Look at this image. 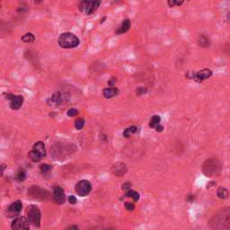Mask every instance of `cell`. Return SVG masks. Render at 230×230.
I'll return each instance as SVG.
<instances>
[{
  "label": "cell",
  "mask_w": 230,
  "mask_h": 230,
  "mask_svg": "<svg viewBox=\"0 0 230 230\" xmlns=\"http://www.w3.org/2000/svg\"><path fill=\"white\" fill-rule=\"evenodd\" d=\"M6 97H7V99H8L10 101V103H9L10 108L12 110H15V111L19 110L21 108V106L23 105L24 101V96H22V95H15L13 93H6Z\"/></svg>",
  "instance_id": "obj_6"
},
{
  "label": "cell",
  "mask_w": 230,
  "mask_h": 230,
  "mask_svg": "<svg viewBox=\"0 0 230 230\" xmlns=\"http://www.w3.org/2000/svg\"><path fill=\"white\" fill-rule=\"evenodd\" d=\"M138 131V128L136 126H131L130 128H127L124 131H123V137L126 139L131 138L133 134L137 133Z\"/></svg>",
  "instance_id": "obj_19"
},
{
  "label": "cell",
  "mask_w": 230,
  "mask_h": 230,
  "mask_svg": "<svg viewBox=\"0 0 230 230\" xmlns=\"http://www.w3.org/2000/svg\"><path fill=\"white\" fill-rule=\"evenodd\" d=\"M111 172L114 175L116 176H122L127 172V166L124 163H116L114 164L111 167Z\"/></svg>",
  "instance_id": "obj_13"
},
{
  "label": "cell",
  "mask_w": 230,
  "mask_h": 230,
  "mask_svg": "<svg viewBox=\"0 0 230 230\" xmlns=\"http://www.w3.org/2000/svg\"><path fill=\"white\" fill-rule=\"evenodd\" d=\"M6 167H7V165H6L5 164H2V165H1V175H3V174H4V171H5Z\"/></svg>",
  "instance_id": "obj_35"
},
{
  "label": "cell",
  "mask_w": 230,
  "mask_h": 230,
  "mask_svg": "<svg viewBox=\"0 0 230 230\" xmlns=\"http://www.w3.org/2000/svg\"><path fill=\"white\" fill-rule=\"evenodd\" d=\"M115 83H116V77H111L108 81V85L109 86H114L115 85Z\"/></svg>",
  "instance_id": "obj_32"
},
{
  "label": "cell",
  "mask_w": 230,
  "mask_h": 230,
  "mask_svg": "<svg viewBox=\"0 0 230 230\" xmlns=\"http://www.w3.org/2000/svg\"><path fill=\"white\" fill-rule=\"evenodd\" d=\"M23 208V203L21 200H16L7 208V213L9 217H16L20 214Z\"/></svg>",
  "instance_id": "obj_10"
},
{
  "label": "cell",
  "mask_w": 230,
  "mask_h": 230,
  "mask_svg": "<svg viewBox=\"0 0 230 230\" xmlns=\"http://www.w3.org/2000/svg\"><path fill=\"white\" fill-rule=\"evenodd\" d=\"M131 25V20H130V19H125V20L122 23V24L119 26V28L116 30L115 33H116V34H122V33H127V32L130 30Z\"/></svg>",
  "instance_id": "obj_15"
},
{
  "label": "cell",
  "mask_w": 230,
  "mask_h": 230,
  "mask_svg": "<svg viewBox=\"0 0 230 230\" xmlns=\"http://www.w3.org/2000/svg\"><path fill=\"white\" fill-rule=\"evenodd\" d=\"M40 169L42 173H47V172H50L52 169V166L50 165H48V164H42L40 165Z\"/></svg>",
  "instance_id": "obj_27"
},
{
  "label": "cell",
  "mask_w": 230,
  "mask_h": 230,
  "mask_svg": "<svg viewBox=\"0 0 230 230\" xmlns=\"http://www.w3.org/2000/svg\"><path fill=\"white\" fill-rule=\"evenodd\" d=\"M193 200H194V196H193V195H191V194H190V195L188 196V198H187V200H188V201H190V202H191Z\"/></svg>",
  "instance_id": "obj_36"
},
{
  "label": "cell",
  "mask_w": 230,
  "mask_h": 230,
  "mask_svg": "<svg viewBox=\"0 0 230 230\" xmlns=\"http://www.w3.org/2000/svg\"><path fill=\"white\" fill-rule=\"evenodd\" d=\"M41 218L42 214L38 207L35 205H32L28 209V219L31 224H33L34 226L39 227L41 225Z\"/></svg>",
  "instance_id": "obj_3"
},
{
  "label": "cell",
  "mask_w": 230,
  "mask_h": 230,
  "mask_svg": "<svg viewBox=\"0 0 230 230\" xmlns=\"http://www.w3.org/2000/svg\"><path fill=\"white\" fill-rule=\"evenodd\" d=\"M118 93H119V89L114 86L106 87L102 90V94L107 99H111L114 96H116L118 95Z\"/></svg>",
  "instance_id": "obj_14"
},
{
  "label": "cell",
  "mask_w": 230,
  "mask_h": 230,
  "mask_svg": "<svg viewBox=\"0 0 230 230\" xmlns=\"http://www.w3.org/2000/svg\"><path fill=\"white\" fill-rule=\"evenodd\" d=\"M85 124V120L82 119V118H79V119L76 120V122H75V128H76L77 131H80V130H82V129L84 128Z\"/></svg>",
  "instance_id": "obj_25"
},
{
  "label": "cell",
  "mask_w": 230,
  "mask_h": 230,
  "mask_svg": "<svg viewBox=\"0 0 230 230\" xmlns=\"http://www.w3.org/2000/svg\"><path fill=\"white\" fill-rule=\"evenodd\" d=\"M106 19H107V17H106V16H104V17H102V20H101V21H100V24H103V23H104V21H105V20H106Z\"/></svg>",
  "instance_id": "obj_38"
},
{
  "label": "cell",
  "mask_w": 230,
  "mask_h": 230,
  "mask_svg": "<svg viewBox=\"0 0 230 230\" xmlns=\"http://www.w3.org/2000/svg\"><path fill=\"white\" fill-rule=\"evenodd\" d=\"M218 171H219V164L215 159L208 160L203 165V172H204V174L207 176H212L217 173H218Z\"/></svg>",
  "instance_id": "obj_4"
},
{
  "label": "cell",
  "mask_w": 230,
  "mask_h": 230,
  "mask_svg": "<svg viewBox=\"0 0 230 230\" xmlns=\"http://www.w3.org/2000/svg\"><path fill=\"white\" fill-rule=\"evenodd\" d=\"M131 186V183H126L122 184V190H126V191H128V190H130Z\"/></svg>",
  "instance_id": "obj_33"
},
{
  "label": "cell",
  "mask_w": 230,
  "mask_h": 230,
  "mask_svg": "<svg viewBox=\"0 0 230 230\" xmlns=\"http://www.w3.org/2000/svg\"><path fill=\"white\" fill-rule=\"evenodd\" d=\"M36 1H37V2H40V1H41V0H35V2H36Z\"/></svg>",
  "instance_id": "obj_40"
},
{
  "label": "cell",
  "mask_w": 230,
  "mask_h": 230,
  "mask_svg": "<svg viewBox=\"0 0 230 230\" xmlns=\"http://www.w3.org/2000/svg\"><path fill=\"white\" fill-rule=\"evenodd\" d=\"M68 202H69L70 204H72V205H75V204L77 202V200H76V198L74 195H70V196L68 198Z\"/></svg>",
  "instance_id": "obj_31"
},
{
  "label": "cell",
  "mask_w": 230,
  "mask_h": 230,
  "mask_svg": "<svg viewBox=\"0 0 230 230\" xmlns=\"http://www.w3.org/2000/svg\"><path fill=\"white\" fill-rule=\"evenodd\" d=\"M160 122H161V117L159 115H154L149 122V127L156 129V127L160 124Z\"/></svg>",
  "instance_id": "obj_20"
},
{
  "label": "cell",
  "mask_w": 230,
  "mask_h": 230,
  "mask_svg": "<svg viewBox=\"0 0 230 230\" xmlns=\"http://www.w3.org/2000/svg\"><path fill=\"white\" fill-rule=\"evenodd\" d=\"M185 0H167L168 6L170 7H180L183 4V2Z\"/></svg>",
  "instance_id": "obj_24"
},
{
  "label": "cell",
  "mask_w": 230,
  "mask_h": 230,
  "mask_svg": "<svg viewBox=\"0 0 230 230\" xmlns=\"http://www.w3.org/2000/svg\"><path fill=\"white\" fill-rule=\"evenodd\" d=\"M75 191L79 196L85 197V196L88 195L90 193V191H92V184L87 180H82L76 184Z\"/></svg>",
  "instance_id": "obj_5"
},
{
  "label": "cell",
  "mask_w": 230,
  "mask_h": 230,
  "mask_svg": "<svg viewBox=\"0 0 230 230\" xmlns=\"http://www.w3.org/2000/svg\"><path fill=\"white\" fill-rule=\"evenodd\" d=\"M21 40H22V42H24L25 43H32L35 41V37L33 33H25L24 36H22Z\"/></svg>",
  "instance_id": "obj_22"
},
{
  "label": "cell",
  "mask_w": 230,
  "mask_h": 230,
  "mask_svg": "<svg viewBox=\"0 0 230 230\" xmlns=\"http://www.w3.org/2000/svg\"><path fill=\"white\" fill-rule=\"evenodd\" d=\"M36 152H38L42 157H46V148L42 141H38L33 145V148Z\"/></svg>",
  "instance_id": "obj_16"
},
{
  "label": "cell",
  "mask_w": 230,
  "mask_h": 230,
  "mask_svg": "<svg viewBox=\"0 0 230 230\" xmlns=\"http://www.w3.org/2000/svg\"><path fill=\"white\" fill-rule=\"evenodd\" d=\"M58 43L63 49H73L79 45L80 41L71 33H63L59 35Z\"/></svg>",
  "instance_id": "obj_1"
},
{
  "label": "cell",
  "mask_w": 230,
  "mask_h": 230,
  "mask_svg": "<svg viewBox=\"0 0 230 230\" xmlns=\"http://www.w3.org/2000/svg\"><path fill=\"white\" fill-rule=\"evenodd\" d=\"M28 194L34 198V199H39V200H44L48 196V191L45 190L41 189L39 186H32L31 189L28 191Z\"/></svg>",
  "instance_id": "obj_8"
},
{
  "label": "cell",
  "mask_w": 230,
  "mask_h": 230,
  "mask_svg": "<svg viewBox=\"0 0 230 230\" xmlns=\"http://www.w3.org/2000/svg\"><path fill=\"white\" fill-rule=\"evenodd\" d=\"M226 18H227V21H228V22H229V23H230V13H229V14H228V15H227V16H226Z\"/></svg>",
  "instance_id": "obj_39"
},
{
  "label": "cell",
  "mask_w": 230,
  "mask_h": 230,
  "mask_svg": "<svg viewBox=\"0 0 230 230\" xmlns=\"http://www.w3.org/2000/svg\"><path fill=\"white\" fill-rule=\"evenodd\" d=\"M147 92H148V89H147L146 87H144V86H139V87L136 89V91H135V93H136L137 95L145 94V93H147Z\"/></svg>",
  "instance_id": "obj_28"
},
{
  "label": "cell",
  "mask_w": 230,
  "mask_h": 230,
  "mask_svg": "<svg viewBox=\"0 0 230 230\" xmlns=\"http://www.w3.org/2000/svg\"><path fill=\"white\" fill-rule=\"evenodd\" d=\"M126 196L130 197V198H132L134 201H138L139 200V193L136 191H133V190H128L126 191Z\"/></svg>",
  "instance_id": "obj_23"
},
{
  "label": "cell",
  "mask_w": 230,
  "mask_h": 230,
  "mask_svg": "<svg viewBox=\"0 0 230 230\" xmlns=\"http://www.w3.org/2000/svg\"><path fill=\"white\" fill-rule=\"evenodd\" d=\"M217 195L219 199L221 200H225L228 197V191L226 188L224 187H219L217 191Z\"/></svg>",
  "instance_id": "obj_21"
},
{
  "label": "cell",
  "mask_w": 230,
  "mask_h": 230,
  "mask_svg": "<svg viewBox=\"0 0 230 230\" xmlns=\"http://www.w3.org/2000/svg\"><path fill=\"white\" fill-rule=\"evenodd\" d=\"M124 207H125V208H126L127 210H130V211H132V210H134V208H135L134 204H133V203H131V202H126L125 205H124Z\"/></svg>",
  "instance_id": "obj_30"
},
{
  "label": "cell",
  "mask_w": 230,
  "mask_h": 230,
  "mask_svg": "<svg viewBox=\"0 0 230 230\" xmlns=\"http://www.w3.org/2000/svg\"><path fill=\"white\" fill-rule=\"evenodd\" d=\"M64 100H66V98H65V96H63V94L60 92H55L51 95V97L50 99H48L47 102L50 106H56V105H59V104L63 103Z\"/></svg>",
  "instance_id": "obj_11"
},
{
  "label": "cell",
  "mask_w": 230,
  "mask_h": 230,
  "mask_svg": "<svg viewBox=\"0 0 230 230\" xmlns=\"http://www.w3.org/2000/svg\"><path fill=\"white\" fill-rule=\"evenodd\" d=\"M211 76H212V71L208 68H204V69H201V70L198 71L196 74H193L192 76H190L188 77L191 78V79L194 78V79H197L199 81H202V80L208 79Z\"/></svg>",
  "instance_id": "obj_12"
},
{
  "label": "cell",
  "mask_w": 230,
  "mask_h": 230,
  "mask_svg": "<svg viewBox=\"0 0 230 230\" xmlns=\"http://www.w3.org/2000/svg\"><path fill=\"white\" fill-rule=\"evenodd\" d=\"M198 43L202 48H208L210 45V40L205 35H200L198 39Z\"/></svg>",
  "instance_id": "obj_17"
},
{
  "label": "cell",
  "mask_w": 230,
  "mask_h": 230,
  "mask_svg": "<svg viewBox=\"0 0 230 230\" xmlns=\"http://www.w3.org/2000/svg\"><path fill=\"white\" fill-rule=\"evenodd\" d=\"M67 229H78V226H68Z\"/></svg>",
  "instance_id": "obj_37"
},
{
  "label": "cell",
  "mask_w": 230,
  "mask_h": 230,
  "mask_svg": "<svg viewBox=\"0 0 230 230\" xmlns=\"http://www.w3.org/2000/svg\"><path fill=\"white\" fill-rule=\"evenodd\" d=\"M101 2L102 0H82L78 6V8L81 12L90 16L98 9Z\"/></svg>",
  "instance_id": "obj_2"
},
{
  "label": "cell",
  "mask_w": 230,
  "mask_h": 230,
  "mask_svg": "<svg viewBox=\"0 0 230 230\" xmlns=\"http://www.w3.org/2000/svg\"><path fill=\"white\" fill-rule=\"evenodd\" d=\"M67 114L68 115L69 117H74V116H76V115L78 114V111H77V109H76V108H70V109L68 111Z\"/></svg>",
  "instance_id": "obj_29"
},
{
  "label": "cell",
  "mask_w": 230,
  "mask_h": 230,
  "mask_svg": "<svg viewBox=\"0 0 230 230\" xmlns=\"http://www.w3.org/2000/svg\"><path fill=\"white\" fill-rule=\"evenodd\" d=\"M11 227L15 230H28L30 228V221L24 217H18L14 219Z\"/></svg>",
  "instance_id": "obj_7"
},
{
  "label": "cell",
  "mask_w": 230,
  "mask_h": 230,
  "mask_svg": "<svg viewBox=\"0 0 230 230\" xmlns=\"http://www.w3.org/2000/svg\"><path fill=\"white\" fill-rule=\"evenodd\" d=\"M163 130H164V127H163V126H161L160 124H159L158 126H157V127H156V131H157V132H162V131H163Z\"/></svg>",
  "instance_id": "obj_34"
},
{
  "label": "cell",
  "mask_w": 230,
  "mask_h": 230,
  "mask_svg": "<svg viewBox=\"0 0 230 230\" xmlns=\"http://www.w3.org/2000/svg\"><path fill=\"white\" fill-rule=\"evenodd\" d=\"M16 178L19 182H24L25 179H26V173L24 171V170H20L18 173H17V175H16Z\"/></svg>",
  "instance_id": "obj_26"
},
{
  "label": "cell",
  "mask_w": 230,
  "mask_h": 230,
  "mask_svg": "<svg viewBox=\"0 0 230 230\" xmlns=\"http://www.w3.org/2000/svg\"><path fill=\"white\" fill-rule=\"evenodd\" d=\"M52 198H53V200L57 204H63V203H65V201H66V194H65V191H64L63 188H61L60 186L54 187Z\"/></svg>",
  "instance_id": "obj_9"
},
{
  "label": "cell",
  "mask_w": 230,
  "mask_h": 230,
  "mask_svg": "<svg viewBox=\"0 0 230 230\" xmlns=\"http://www.w3.org/2000/svg\"><path fill=\"white\" fill-rule=\"evenodd\" d=\"M28 157H29L33 162H35V163L40 162V161L42 160V157L38 152H36L34 149L31 150V151L28 153Z\"/></svg>",
  "instance_id": "obj_18"
}]
</instances>
